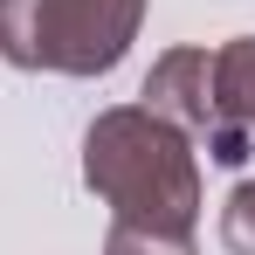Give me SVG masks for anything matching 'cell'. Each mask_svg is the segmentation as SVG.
<instances>
[{
	"label": "cell",
	"mask_w": 255,
	"mask_h": 255,
	"mask_svg": "<svg viewBox=\"0 0 255 255\" xmlns=\"http://www.w3.org/2000/svg\"><path fill=\"white\" fill-rule=\"evenodd\" d=\"M83 179L118 221L138 228H193L200 221V159L193 138L152 118L145 104L97 111L83 131Z\"/></svg>",
	"instance_id": "cell-1"
},
{
	"label": "cell",
	"mask_w": 255,
	"mask_h": 255,
	"mask_svg": "<svg viewBox=\"0 0 255 255\" xmlns=\"http://www.w3.org/2000/svg\"><path fill=\"white\" fill-rule=\"evenodd\" d=\"M145 111L152 118H166L172 131H186L193 145H207L214 166H242L249 159V131H235L221 118V104H214V55L207 48H166L159 62H152V76H145Z\"/></svg>",
	"instance_id": "cell-2"
},
{
	"label": "cell",
	"mask_w": 255,
	"mask_h": 255,
	"mask_svg": "<svg viewBox=\"0 0 255 255\" xmlns=\"http://www.w3.org/2000/svg\"><path fill=\"white\" fill-rule=\"evenodd\" d=\"M138 21H145V0H48L42 69L111 76L125 62V48L138 42Z\"/></svg>",
	"instance_id": "cell-3"
},
{
	"label": "cell",
	"mask_w": 255,
	"mask_h": 255,
	"mask_svg": "<svg viewBox=\"0 0 255 255\" xmlns=\"http://www.w3.org/2000/svg\"><path fill=\"white\" fill-rule=\"evenodd\" d=\"M214 104L235 131L255 138V35H235L214 48Z\"/></svg>",
	"instance_id": "cell-4"
},
{
	"label": "cell",
	"mask_w": 255,
	"mask_h": 255,
	"mask_svg": "<svg viewBox=\"0 0 255 255\" xmlns=\"http://www.w3.org/2000/svg\"><path fill=\"white\" fill-rule=\"evenodd\" d=\"M48 42V0H0V55L14 69H42Z\"/></svg>",
	"instance_id": "cell-5"
},
{
	"label": "cell",
	"mask_w": 255,
	"mask_h": 255,
	"mask_svg": "<svg viewBox=\"0 0 255 255\" xmlns=\"http://www.w3.org/2000/svg\"><path fill=\"white\" fill-rule=\"evenodd\" d=\"M104 255H200L193 228H138V221H111Z\"/></svg>",
	"instance_id": "cell-6"
},
{
	"label": "cell",
	"mask_w": 255,
	"mask_h": 255,
	"mask_svg": "<svg viewBox=\"0 0 255 255\" xmlns=\"http://www.w3.org/2000/svg\"><path fill=\"white\" fill-rule=\"evenodd\" d=\"M221 242H228V255H255V179H242V186L228 193V207H221Z\"/></svg>",
	"instance_id": "cell-7"
}]
</instances>
